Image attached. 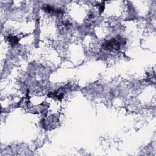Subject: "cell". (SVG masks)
<instances>
[{
  "instance_id": "cell-2",
  "label": "cell",
  "mask_w": 156,
  "mask_h": 156,
  "mask_svg": "<svg viewBox=\"0 0 156 156\" xmlns=\"http://www.w3.org/2000/svg\"><path fill=\"white\" fill-rule=\"evenodd\" d=\"M7 39H8V40L9 41L10 43L12 45H16L19 40H18V38L17 37H15V36H9L8 37H7Z\"/></svg>"
},
{
  "instance_id": "cell-1",
  "label": "cell",
  "mask_w": 156,
  "mask_h": 156,
  "mask_svg": "<svg viewBox=\"0 0 156 156\" xmlns=\"http://www.w3.org/2000/svg\"><path fill=\"white\" fill-rule=\"evenodd\" d=\"M104 46L105 49L108 50H118L121 46V43L118 40L113 38L111 40H109L107 43H106Z\"/></svg>"
}]
</instances>
